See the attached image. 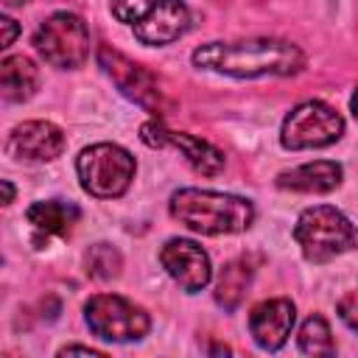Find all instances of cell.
<instances>
[{
	"mask_svg": "<svg viewBox=\"0 0 358 358\" xmlns=\"http://www.w3.org/2000/svg\"><path fill=\"white\" fill-rule=\"evenodd\" d=\"M193 64L207 73L232 78H260V76H296L305 67V53L288 39L260 36L238 42H207L193 50Z\"/></svg>",
	"mask_w": 358,
	"mask_h": 358,
	"instance_id": "1",
	"label": "cell"
},
{
	"mask_svg": "<svg viewBox=\"0 0 358 358\" xmlns=\"http://www.w3.org/2000/svg\"><path fill=\"white\" fill-rule=\"evenodd\" d=\"M168 213L199 235H235L246 232L255 221V204L249 199L201 187H179L168 201Z\"/></svg>",
	"mask_w": 358,
	"mask_h": 358,
	"instance_id": "2",
	"label": "cell"
},
{
	"mask_svg": "<svg viewBox=\"0 0 358 358\" xmlns=\"http://www.w3.org/2000/svg\"><path fill=\"white\" fill-rule=\"evenodd\" d=\"M294 241L308 263H330L333 257L358 246V229L341 210L316 204L299 213L294 224Z\"/></svg>",
	"mask_w": 358,
	"mask_h": 358,
	"instance_id": "3",
	"label": "cell"
},
{
	"mask_svg": "<svg viewBox=\"0 0 358 358\" xmlns=\"http://www.w3.org/2000/svg\"><path fill=\"white\" fill-rule=\"evenodd\" d=\"M76 173L84 193L95 199H117L129 190L137 162L131 151L117 143H95L76 157Z\"/></svg>",
	"mask_w": 358,
	"mask_h": 358,
	"instance_id": "4",
	"label": "cell"
},
{
	"mask_svg": "<svg viewBox=\"0 0 358 358\" xmlns=\"http://www.w3.org/2000/svg\"><path fill=\"white\" fill-rule=\"evenodd\" d=\"M34 50L59 70H76L90 59V28L73 11H56L34 31Z\"/></svg>",
	"mask_w": 358,
	"mask_h": 358,
	"instance_id": "5",
	"label": "cell"
},
{
	"mask_svg": "<svg viewBox=\"0 0 358 358\" xmlns=\"http://www.w3.org/2000/svg\"><path fill=\"white\" fill-rule=\"evenodd\" d=\"M84 319H87V327L98 338L112 341V344L143 341L151 330V316L145 313V308L117 294L90 296L84 305Z\"/></svg>",
	"mask_w": 358,
	"mask_h": 358,
	"instance_id": "6",
	"label": "cell"
},
{
	"mask_svg": "<svg viewBox=\"0 0 358 358\" xmlns=\"http://www.w3.org/2000/svg\"><path fill=\"white\" fill-rule=\"evenodd\" d=\"M344 134V117L324 101H302L294 106L280 129V143L288 151H313L338 143Z\"/></svg>",
	"mask_w": 358,
	"mask_h": 358,
	"instance_id": "7",
	"label": "cell"
},
{
	"mask_svg": "<svg viewBox=\"0 0 358 358\" xmlns=\"http://www.w3.org/2000/svg\"><path fill=\"white\" fill-rule=\"evenodd\" d=\"M98 64L103 67V73L115 81V87L129 98L134 101L137 106H143L145 112H151L154 117H162L173 109V101L165 95V90L159 87L157 76L148 73L143 64L131 62L129 56H123L120 50L109 48V45H101L98 48Z\"/></svg>",
	"mask_w": 358,
	"mask_h": 358,
	"instance_id": "8",
	"label": "cell"
},
{
	"mask_svg": "<svg viewBox=\"0 0 358 358\" xmlns=\"http://www.w3.org/2000/svg\"><path fill=\"white\" fill-rule=\"evenodd\" d=\"M140 140L145 145H151V148H165V145L179 148L185 154V159L190 162V168L196 173H201V176L221 173L224 171V162H227V157H224L221 148H215L213 143H207L201 137H193L187 131H171V129L162 126L159 117H154V120H148V123L140 126Z\"/></svg>",
	"mask_w": 358,
	"mask_h": 358,
	"instance_id": "9",
	"label": "cell"
},
{
	"mask_svg": "<svg viewBox=\"0 0 358 358\" xmlns=\"http://www.w3.org/2000/svg\"><path fill=\"white\" fill-rule=\"evenodd\" d=\"M159 263H162L165 274L182 291H187V294H199L213 280L210 255L196 241H187V238H171V241H165V246L159 249Z\"/></svg>",
	"mask_w": 358,
	"mask_h": 358,
	"instance_id": "10",
	"label": "cell"
},
{
	"mask_svg": "<svg viewBox=\"0 0 358 358\" xmlns=\"http://www.w3.org/2000/svg\"><path fill=\"white\" fill-rule=\"evenodd\" d=\"M64 131L50 120H22L8 131V154L25 162H48L64 151Z\"/></svg>",
	"mask_w": 358,
	"mask_h": 358,
	"instance_id": "11",
	"label": "cell"
},
{
	"mask_svg": "<svg viewBox=\"0 0 358 358\" xmlns=\"http://www.w3.org/2000/svg\"><path fill=\"white\" fill-rule=\"evenodd\" d=\"M296 322V308L291 299L285 296H274V299H263L252 308L249 313V333L255 338V344L266 352H277Z\"/></svg>",
	"mask_w": 358,
	"mask_h": 358,
	"instance_id": "12",
	"label": "cell"
},
{
	"mask_svg": "<svg viewBox=\"0 0 358 358\" xmlns=\"http://www.w3.org/2000/svg\"><path fill=\"white\" fill-rule=\"evenodd\" d=\"M190 28V11L182 0H157L154 8L134 25V39L148 48H162L185 36Z\"/></svg>",
	"mask_w": 358,
	"mask_h": 358,
	"instance_id": "13",
	"label": "cell"
},
{
	"mask_svg": "<svg viewBox=\"0 0 358 358\" xmlns=\"http://www.w3.org/2000/svg\"><path fill=\"white\" fill-rule=\"evenodd\" d=\"M344 179V168L333 159H316L277 173V187L291 193H333Z\"/></svg>",
	"mask_w": 358,
	"mask_h": 358,
	"instance_id": "14",
	"label": "cell"
},
{
	"mask_svg": "<svg viewBox=\"0 0 358 358\" xmlns=\"http://www.w3.org/2000/svg\"><path fill=\"white\" fill-rule=\"evenodd\" d=\"M25 218L28 224L34 227V235L36 241L45 235V241L50 235L56 238H67L73 232V227L78 224L81 218V210L73 204V201H64V199H45V201H34L28 210H25Z\"/></svg>",
	"mask_w": 358,
	"mask_h": 358,
	"instance_id": "15",
	"label": "cell"
},
{
	"mask_svg": "<svg viewBox=\"0 0 358 358\" xmlns=\"http://www.w3.org/2000/svg\"><path fill=\"white\" fill-rule=\"evenodd\" d=\"M39 87V70L28 56H6L0 62V95L8 103L28 101Z\"/></svg>",
	"mask_w": 358,
	"mask_h": 358,
	"instance_id": "16",
	"label": "cell"
},
{
	"mask_svg": "<svg viewBox=\"0 0 358 358\" xmlns=\"http://www.w3.org/2000/svg\"><path fill=\"white\" fill-rule=\"evenodd\" d=\"M252 274H255V268H252L249 257H235V260L224 263V268L218 274V282H215V302L224 310H235L246 296Z\"/></svg>",
	"mask_w": 358,
	"mask_h": 358,
	"instance_id": "17",
	"label": "cell"
},
{
	"mask_svg": "<svg viewBox=\"0 0 358 358\" xmlns=\"http://www.w3.org/2000/svg\"><path fill=\"white\" fill-rule=\"evenodd\" d=\"M296 344H299V350L305 355H333L336 352V341H333L330 324H327V319L322 313H310L302 322Z\"/></svg>",
	"mask_w": 358,
	"mask_h": 358,
	"instance_id": "18",
	"label": "cell"
},
{
	"mask_svg": "<svg viewBox=\"0 0 358 358\" xmlns=\"http://www.w3.org/2000/svg\"><path fill=\"white\" fill-rule=\"evenodd\" d=\"M84 266L92 280H115L123 268V257L112 243H95L87 249Z\"/></svg>",
	"mask_w": 358,
	"mask_h": 358,
	"instance_id": "19",
	"label": "cell"
},
{
	"mask_svg": "<svg viewBox=\"0 0 358 358\" xmlns=\"http://www.w3.org/2000/svg\"><path fill=\"white\" fill-rule=\"evenodd\" d=\"M157 0H109V11L117 22H126V25H137L151 8H154Z\"/></svg>",
	"mask_w": 358,
	"mask_h": 358,
	"instance_id": "20",
	"label": "cell"
},
{
	"mask_svg": "<svg viewBox=\"0 0 358 358\" xmlns=\"http://www.w3.org/2000/svg\"><path fill=\"white\" fill-rule=\"evenodd\" d=\"M338 316H341V322L350 330L358 333V291H352V294H347V296L338 299Z\"/></svg>",
	"mask_w": 358,
	"mask_h": 358,
	"instance_id": "21",
	"label": "cell"
},
{
	"mask_svg": "<svg viewBox=\"0 0 358 358\" xmlns=\"http://www.w3.org/2000/svg\"><path fill=\"white\" fill-rule=\"evenodd\" d=\"M0 25H3V45L0 48H11L17 34H20V25L11 20V17H0Z\"/></svg>",
	"mask_w": 358,
	"mask_h": 358,
	"instance_id": "22",
	"label": "cell"
},
{
	"mask_svg": "<svg viewBox=\"0 0 358 358\" xmlns=\"http://www.w3.org/2000/svg\"><path fill=\"white\" fill-rule=\"evenodd\" d=\"M59 355H103V352L95 347H84V344H67L59 350Z\"/></svg>",
	"mask_w": 358,
	"mask_h": 358,
	"instance_id": "23",
	"label": "cell"
},
{
	"mask_svg": "<svg viewBox=\"0 0 358 358\" xmlns=\"http://www.w3.org/2000/svg\"><path fill=\"white\" fill-rule=\"evenodd\" d=\"M0 190H3V204H11L14 201V185L8 179H0Z\"/></svg>",
	"mask_w": 358,
	"mask_h": 358,
	"instance_id": "24",
	"label": "cell"
},
{
	"mask_svg": "<svg viewBox=\"0 0 358 358\" xmlns=\"http://www.w3.org/2000/svg\"><path fill=\"white\" fill-rule=\"evenodd\" d=\"M350 112H352V117L358 120V90H355L352 98H350Z\"/></svg>",
	"mask_w": 358,
	"mask_h": 358,
	"instance_id": "25",
	"label": "cell"
},
{
	"mask_svg": "<svg viewBox=\"0 0 358 358\" xmlns=\"http://www.w3.org/2000/svg\"><path fill=\"white\" fill-rule=\"evenodd\" d=\"M6 6H22V3H28V0H3Z\"/></svg>",
	"mask_w": 358,
	"mask_h": 358,
	"instance_id": "26",
	"label": "cell"
}]
</instances>
